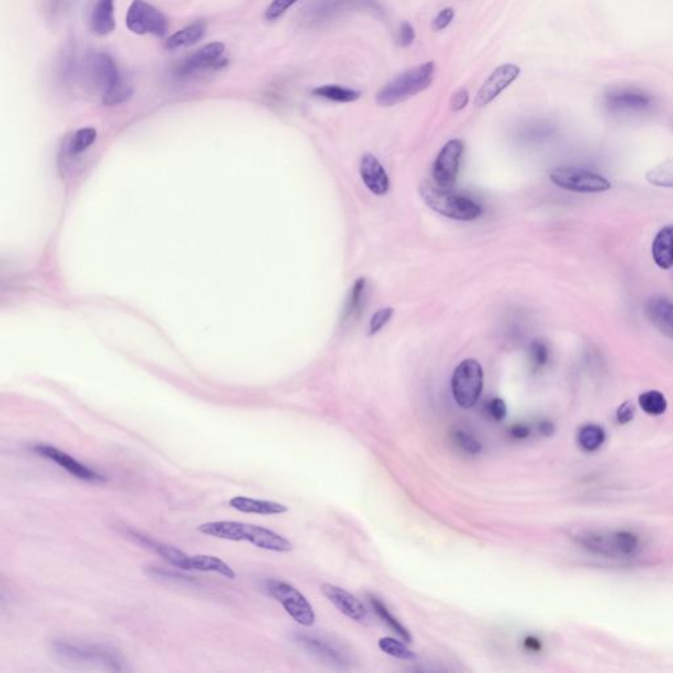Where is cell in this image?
Instances as JSON below:
<instances>
[{"instance_id":"1","label":"cell","mask_w":673,"mask_h":673,"mask_svg":"<svg viewBox=\"0 0 673 673\" xmlns=\"http://www.w3.org/2000/svg\"><path fill=\"white\" fill-rule=\"evenodd\" d=\"M199 531L215 538L234 540V542H249L255 547L275 551V552H289L292 551V543L287 538L282 537L272 530L243 523L237 521H215L199 526Z\"/></svg>"},{"instance_id":"2","label":"cell","mask_w":673,"mask_h":673,"mask_svg":"<svg viewBox=\"0 0 673 673\" xmlns=\"http://www.w3.org/2000/svg\"><path fill=\"white\" fill-rule=\"evenodd\" d=\"M435 77V63L425 62L399 74L386 83L377 94V104L380 107H394L411 99L430 87Z\"/></svg>"},{"instance_id":"3","label":"cell","mask_w":673,"mask_h":673,"mask_svg":"<svg viewBox=\"0 0 673 673\" xmlns=\"http://www.w3.org/2000/svg\"><path fill=\"white\" fill-rule=\"evenodd\" d=\"M574 538L585 550L601 557H633L642 547L640 537L630 530H585Z\"/></svg>"},{"instance_id":"4","label":"cell","mask_w":673,"mask_h":673,"mask_svg":"<svg viewBox=\"0 0 673 673\" xmlns=\"http://www.w3.org/2000/svg\"><path fill=\"white\" fill-rule=\"evenodd\" d=\"M423 201L437 213L459 221H472L482 215V208L472 199L454 194L440 186L423 183L420 187Z\"/></svg>"},{"instance_id":"5","label":"cell","mask_w":673,"mask_h":673,"mask_svg":"<svg viewBox=\"0 0 673 673\" xmlns=\"http://www.w3.org/2000/svg\"><path fill=\"white\" fill-rule=\"evenodd\" d=\"M484 371L475 360L460 362L451 377V391L455 403L463 409L474 408L483 392Z\"/></svg>"},{"instance_id":"6","label":"cell","mask_w":673,"mask_h":673,"mask_svg":"<svg viewBox=\"0 0 673 673\" xmlns=\"http://www.w3.org/2000/svg\"><path fill=\"white\" fill-rule=\"evenodd\" d=\"M267 592L284 608V611L296 621L299 625L309 628L316 621L313 608L303 593L299 592L291 584L280 580H267Z\"/></svg>"},{"instance_id":"7","label":"cell","mask_w":673,"mask_h":673,"mask_svg":"<svg viewBox=\"0 0 673 673\" xmlns=\"http://www.w3.org/2000/svg\"><path fill=\"white\" fill-rule=\"evenodd\" d=\"M126 28L140 36L163 37L167 33L169 21L161 11L145 0H133L128 9Z\"/></svg>"},{"instance_id":"8","label":"cell","mask_w":673,"mask_h":673,"mask_svg":"<svg viewBox=\"0 0 673 673\" xmlns=\"http://www.w3.org/2000/svg\"><path fill=\"white\" fill-rule=\"evenodd\" d=\"M54 654L63 660L74 663H96L104 665L113 671H121V660L107 648L83 643H72L66 640H55L53 643Z\"/></svg>"},{"instance_id":"9","label":"cell","mask_w":673,"mask_h":673,"mask_svg":"<svg viewBox=\"0 0 673 673\" xmlns=\"http://www.w3.org/2000/svg\"><path fill=\"white\" fill-rule=\"evenodd\" d=\"M550 179L560 189L582 194H599L611 187V182L600 174L577 167H557L550 172Z\"/></svg>"},{"instance_id":"10","label":"cell","mask_w":673,"mask_h":673,"mask_svg":"<svg viewBox=\"0 0 673 673\" xmlns=\"http://www.w3.org/2000/svg\"><path fill=\"white\" fill-rule=\"evenodd\" d=\"M654 98L638 87H613L604 94V104L611 113H640L654 107Z\"/></svg>"},{"instance_id":"11","label":"cell","mask_w":673,"mask_h":673,"mask_svg":"<svg viewBox=\"0 0 673 673\" xmlns=\"http://www.w3.org/2000/svg\"><path fill=\"white\" fill-rule=\"evenodd\" d=\"M465 152V144L460 140H450L440 149L433 166V178L437 186L451 189L458 177L460 162Z\"/></svg>"},{"instance_id":"12","label":"cell","mask_w":673,"mask_h":673,"mask_svg":"<svg viewBox=\"0 0 673 673\" xmlns=\"http://www.w3.org/2000/svg\"><path fill=\"white\" fill-rule=\"evenodd\" d=\"M520 74V66L514 63H504L497 69H494L476 94V107H485L489 103H492L494 99H497L504 91L511 87L513 83L518 79Z\"/></svg>"},{"instance_id":"13","label":"cell","mask_w":673,"mask_h":673,"mask_svg":"<svg viewBox=\"0 0 673 673\" xmlns=\"http://www.w3.org/2000/svg\"><path fill=\"white\" fill-rule=\"evenodd\" d=\"M86 70L91 83L101 92V96L124 83L116 63L108 54H91L86 62Z\"/></svg>"},{"instance_id":"14","label":"cell","mask_w":673,"mask_h":673,"mask_svg":"<svg viewBox=\"0 0 673 673\" xmlns=\"http://www.w3.org/2000/svg\"><path fill=\"white\" fill-rule=\"evenodd\" d=\"M33 451L38 455L52 460L55 465L62 467L74 477H78L81 480L91 482V483H104V482H107V479L99 472L82 465L81 462H78L77 459L72 458L69 454L63 452L61 450L55 449L53 446L37 445L33 447Z\"/></svg>"},{"instance_id":"15","label":"cell","mask_w":673,"mask_h":673,"mask_svg":"<svg viewBox=\"0 0 673 673\" xmlns=\"http://www.w3.org/2000/svg\"><path fill=\"white\" fill-rule=\"evenodd\" d=\"M225 45L223 43H212L203 46L196 53L189 55L178 67L180 77H189L195 72L216 69L226 63L224 60Z\"/></svg>"},{"instance_id":"16","label":"cell","mask_w":673,"mask_h":673,"mask_svg":"<svg viewBox=\"0 0 673 673\" xmlns=\"http://www.w3.org/2000/svg\"><path fill=\"white\" fill-rule=\"evenodd\" d=\"M321 592L338 611H341L342 614H345L350 620L360 622V623L367 622V609L354 594L347 592L341 586L328 583L321 585Z\"/></svg>"},{"instance_id":"17","label":"cell","mask_w":673,"mask_h":673,"mask_svg":"<svg viewBox=\"0 0 673 673\" xmlns=\"http://www.w3.org/2000/svg\"><path fill=\"white\" fill-rule=\"evenodd\" d=\"M360 172L365 186L377 196L386 195L389 189V178L383 165L375 155L366 153L360 160Z\"/></svg>"},{"instance_id":"18","label":"cell","mask_w":673,"mask_h":673,"mask_svg":"<svg viewBox=\"0 0 673 673\" xmlns=\"http://www.w3.org/2000/svg\"><path fill=\"white\" fill-rule=\"evenodd\" d=\"M91 32L96 36H108L116 28L115 0H94L89 13Z\"/></svg>"},{"instance_id":"19","label":"cell","mask_w":673,"mask_h":673,"mask_svg":"<svg viewBox=\"0 0 673 673\" xmlns=\"http://www.w3.org/2000/svg\"><path fill=\"white\" fill-rule=\"evenodd\" d=\"M128 535H129V538L135 539V542H138L140 545H144L146 547L155 551L158 555L165 557L171 566L177 567L179 569H184V571H189L191 557L187 554H184L183 551H180L179 548L172 547L169 545L157 542V540H154L150 537L144 535V534H141L135 530H128Z\"/></svg>"},{"instance_id":"20","label":"cell","mask_w":673,"mask_h":673,"mask_svg":"<svg viewBox=\"0 0 673 673\" xmlns=\"http://www.w3.org/2000/svg\"><path fill=\"white\" fill-rule=\"evenodd\" d=\"M647 314L660 332L673 338V303L664 297H654L647 304Z\"/></svg>"},{"instance_id":"21","label":"cell","mask_w":673,"mask_h":673,"mask_svg":"<svg viewBox=\"0 0 673 673\" xmlns=\"http://www.w3.org/2000/svg\"><path fill=\"white\" fill-rule=\"evenodd\" d=\"M229 505L238 512L262 514V516H272V514H282V513L288 512L287 506L283 505V504L269 501V500L249 499V497H243V496L233 497L229 501Z\"/></svg>"},{"instance_id":"22","label":"cell","mask_w":673,"mask_h":673,"mask_svg":"<svg viewBox=\"0 0 673 673\" xmlns=\"http://www.w3.org/2000/svg\"><path fill=\"white\" fill-rule=\"evenodd\" d=\"M652 258L656 266L669 269L673 266V226L668 225L659 230L652 243Z\"/></svg>"},{"instance_id":"23","label":"cell","mask_w":673,"mask_h":673,"mask_svg":"<svg viewBox=\"0 0 673 673\" xmlns=\"http://www.w3.org/2000/svg\"><path fill=\"white\" fill-rule=\"evenodd\" d=\"M207 26L204 21H195L189 27L183 28L174 35H171L166 43V49L169 50H178L183 48H189L191 45L198 44L199 41L203 40L206 36Z\"/></svg>"},{"instance_id":"24","label":"cell","mask_w":673,"mask_h":673,"mask_svg":"<svg viewBox=\"0 0 673 673\" xmlns=\"http://www.w3.org/2000/svg\"><path fill=\"white\" fill-rule=\"evenodd\" d=\"M312 95L316 98L330 100L334 103H354L362 98V92L355 89L345 87L340 84H323L318 86L312 91Z\"/></svg>"},{"instance_id":"25","label":"cell","mask_w":673,"mask_h":673,"mask_svg":"<svg viewBox=\"0 0 673 673\" xmlns=\"http://www.w3.org/2000/svg\"><path fill=\"white\" fill-rule=\"evenodd\" d=\"M189 571H201V572H215L221 574L226 579H235V572L233 568L228 566L225 562L218 557L211 555H194L189 560Z\"/></svg>"},{"instance_id":"26","label":"cell","mask_w":673,"mask_h":673,"mask_svg":"<svg viewBox=\"0 0 673 673\" xmlns=\"http://www.w3.org/2000/svg\"><path fill=\"white\" fill-rule=\"evenodd\" d=\"M606 440V433L601 426L589 423L583 426L577 433V443L579 446L588 452H593L601 447Z\"/></svg>"},{"instance_id":"27","label":"cell","mask_w":673,"mask_h":673,"mask_svg":"<svg viewBox=\"0 0 673 673\" xmlns=\"http://www.w3.org/2000/svg\"><path fill=\"white\" fill-rule=\"evenodd\" d=\"M369 602H371L374 611L377 613V617L383 621L388 628L394 630L396 634L401 638L404 642H408V643L412 642V635L408 631V628H405L400 621L391 614V611L386 609V606L383 602L380 601L375 596H369Z\"/></svg>"},{"instance_id":"28","label":"cell","mask_w":673,"mask_h":673,"mask_svg":"<svg viewBox=\"0 0 673 673\" xmlns=\"http://www.w3.org/2000/svg\"><path fill=\"white\" fill-rule=\"evenodd\" d=\"M650 184L663 189H673V160H665L646 172Z\"/></svg>"},{"instance_id":"29","label":"cell","mask_w":673,"mask_h":673,"mask_svg":"<svg viewBox=\"0 0 673 673\" xmlns=\"http://www.w3.org/2000/svg\"><path fill=\"white\" fill-rule=\"evenodd\" d=\"M379 648L386 654L400 660H408L412 662L417 659V655L414 654L411 648L405 646L404 640H397L395 638L386 637L379 639Z\"/></svg>"},{"instance_id":"30","label":"cell","mask_w":673,"mask_h":673,"mask_svg":"<svg viewBox=\"0 0 673 673\" xmlns=\"http://www.w3.org/2000/svg\"><path fill=\"white\" fill-rule=\"evenodd\" d=\"M639 405L640 408L651 416H660L667 411V399L665 396L659 392V391H648L639 396Z\"/></svg>"},{"instance_id":"31","label":"cell","mask_w":673,"mask_h":673,"mask_svg":"<svg viewBox=\"0 0 673 673\" xmlns=\"http://www.w3.org/2000/svg\"><path fill=\"white\" fill-rule=\"evenodd\" d=\"M96 130L94 128H82L72 135L69 144L70 153L79 154L87 150L96 140Z\"/></svg>"},{"instance_id":"32","label":"cell","mask_w":673,"mask_h":673,"mask_svg":"<svg viewBox=\"0 0 673 673\" xmlns=\"http://www.w3.org/2000/svg\"><path fill=\"white\" fill-rule=\"evenodd\" d=\"M451 440L458 446L459 449L465 451L467 454L476 455L482 451V443L476 440L474 435H471L469 433H466L465 430L457 429V430L452 431L451 433Z\"/></svg>"},{"instance_id":"33","label":"cell","mask_w":673,"mask_h":673,"mask_svg":"<svg viewBox=\"0 0 673 673\" xmlns=\"http://www.w3.org/2000/svg\"><path fill=\"white\" fill-rule=\"evenodd\" d=\"M132 95H133V90L128 84L123 83V84L117 86L116 89L108 91L107 94H104L101 96V101H103L104 106L113 107V106L126 103V100L130 99Z\"/></svg>"},{"instance_id":"34","label":"cell","mask_w":673,"mask_h":673,"mask_svg":"<svg viewBox=\"0 0 673 673\" xmlns=\"http://www.w3.org/2000/svg\"><path fill=\"white\" fill-rule=\"evenodd\" d=\"M365 289H366V279H358V280L354 283L352 288H351L350 296H349V300H347L346 312H345L346 317H349L351 314L355 313V312L360 309V306H362L363 295H365Z\"/></svg>"},{"instance_id":"35","label":"cell","mask_w":673,"mask_h":673,"mask_svg":"<svg viewBox=\"0 0 673 673\" xmlns=\"http://www.w3.org/2000/svg\"><path fill=\"white\" fill-rule=\"evenodd\" d=\"M530 360L535 369L545 367L550 360V351L546 343L542 341H533L530 345Z\"/></svg>"},{"instance_id":"36","label":"cell","mask_w":673,"mask_h":673,"mask_svg":"<svg viewBox=\"0 0 673 673\" xmlns=\"http://www.w3.org/2000/svg\"><path fill=\"white\" fill-rule=\"evenodd\" d=\"M394 316V308H383V309H379L377 313L374 314L369 320V328H368V335H375L377 333L380 332L384 326H386L388 321L392 318Z\"/></svg>"},{"instance_id":"37","label":"cell","mask_w":673,"mask_h":673,"mask_svg":"<svg viewBox=\"0 0 673 673\" xmlns=\"http://www.w3.org/2000/svg\"><path fill=\"white\" fill-rule=\"evenodd\" d=\"M485 413L488 416V418H491L492 421L501 422L506 418L508 408H506V404H505L503 399L494 397L485 405Z\"/></svg>"},{"instance_id":"38","label":"cell","mask_w":673,"mask_h":673,"mask_svg":"<svg viewBox=\"0 0 673 673\" xmlns=\"http://www.w3.org/2000/svg\"><path fill=\"white\" fill-rule=\"evenodd\" d=\"M299 0H274L266 11V18L269 21H275L277 18L284 15L288 9H291Z\"/></svg>"},{"instance_id":"39","label":"cell","mask_w":673,"mask_h":673,"mask_svg":"<svg viewBox=\"0 0 673 673\" xmlns=\"http://www.w3.org/2000/svg\"><path fill=\"white\" fill-rule=\"evenodd\" d=\"M455 18V11L451 7H446V9H442L440 11V13L434 18L433 23H431V28L435 32H440L443 29L449 27L451 24V21Z\"/></svg>"},{"instance_id":"40","label":"cell","mask_w":673,"mask_h":673,"mask_svg":"<svg viewBox=\"0 0 673 673\" xmlns=\"http://www.w3.org/2000/svg\"><path fill=\"white\" fill-rule=\"evenodd\" d=\"M416 38V30L413 26L408 21H403L399 28V44L403 48L412 45Z\"/></svg>"},{"instance_id":"41","label":"cell","mask_w":673,"mask_h":673,"mask_svg":"<svg viewBox=\"0 0 673 673\" xmlns=\"http://www.w3.org/2000/svg\"><path fill=\"white\" fill-rule=\"evenodd\" d=\"M468 100H469V94H468L466 89H459L458 91H455L451 96V100H450L451 111L459 112V111L465 109L467 104H468Z\"/></svg>"},{"instance_id":"42","label":"cell","mask_w":673,"mask_h":673,"mask_svg":"<svg viewBox=\"0 0 673 673\" xmlns=\"http://www.w3.org/2000/svg\"><path fill=\"white\" fill-rule=\"evenodd\" d=\"M634 414H635V408L634 405L631 404L630 401H626L623 404L621 405L617 411V420L620 423H628V422L631 421L634 418Z\"/></svg>"},{"instance_id":"43","label":"cell","mask_w":673,"mask_h":673,"mask_svg":"<svg viewBox=\"0 0 673 673\" xmlns=\"http://www.w3.org/2000/svg\"><path fill=\"white\" fill-rule=\"evenodd\" d=\"M509 433L514 440H526L531 434V429L525 423H516L509 429Z\"/></svg>"},{"instance_id":"44","label":"cell","mask_w":673,"mask_h":673,"mask_svg":"<svg viewBox=\"0 0 673 673\" xmlns=\"http://www.w3.org/2000/svg\"><path fill=\"white\" fill-rule=\"evenodd\" d=\"M539 431L543 434V435H552L554 431H555V426L551 423L550 421H542L539 423Z\"/></svg>"},{"instance_id":"45","label":"cell","mask_w":673,"mask_h":673,"mask_svg":"<svg viewBox=\"0 0 673 673\" xmlns=\"http://www.w3.org/2000/svg\"><path fill=\"white\" fill-rule=\"evenodd\" d=\"M525 645H526V647H528L529 650H531V651H539V650H540V642H539L538 639H535V638H528V639L525 640Z\"/></svg>"}]
</instances>
